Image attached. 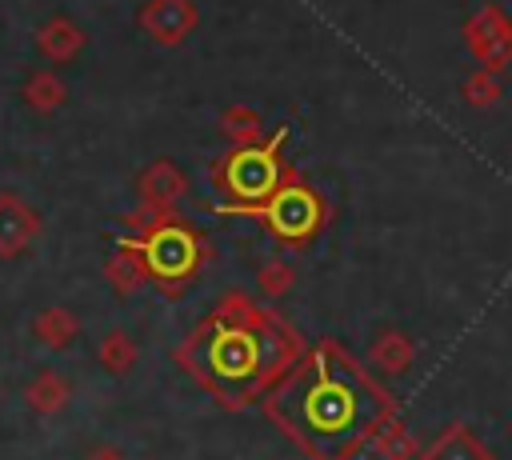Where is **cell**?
I'll return each mask as SVG.
<instances>
[{"label":"cell","instance_id":"6da1fadb","mask_svg":"<svg viewBox=\"0 0 512 460\" xmlns=\"http://www.w3.org/2000/svg\"><path fill=\"white\" fill-rule=\"evenodd\" d=\"M260 408L304 460H356L400 416L396 396L332 336L308 344Z\"/></svg>","mask_w":512,"mask_h":460},{"label":"cell","instance_id":"7a4b0ae2","mask_svg":"<svg viewBox=\"0 0 512 460\" xmlns=\"http://www.w3.org/2000/svg\"><path fill=\"white\" fill-rule=\"evenodd\" d=\"M308 352V340L248 292H224L176 344L172 364L224 412L260 404L272 384Z\"/></svg>","mask_w":512,"mask_h":460},{"label":"cell","instance_id":"3957f363","mask_svg":"<svg viewBox=\"0 0 512 460\" xmlns=\"http://www.w3.org/2000/svg\"><path fill=\"white\" fill-rule=\"evenodd\" d=\"M120 220L128 228L124 236L144 256L148 284H156V292L168 300L184 296L212 260V244L204 240V232L192 220H184L176 208H136L124 212Z\"/></svg>","mask_w":512,"mask_h":460},{"label":"cell","instance_id":"277c9868","mask_svg":"<svg viewBox=\"0 0 512 460\" xmlns=\"http://www.w3.org/2000/svg\"><path fill=\"white\" fill-rule=\"evenodd\" d=\"M284 144H288V128H276L272 136H264L256 144H232L224 156H216L208 164V180L224 196V204L216 212L248 216L256 204H264L292 168L284 156Z\"/></svg>","mask_w":512,"mask_h":460},{"label":"cell","instance_id":"5b68a950","mask_svg":"<svg viewBox=\"0 0 512 460\" xmlns=\"http://www.w3.org/2000/svg\"><path fill=\"white\" fill-rule=\"evenodd\" d=\"M248 216L260 220V228L284 248H308L328 224V200L296 168H288L280 188L264 204H256Z\"/></svg>","mask_w":512,"mask_h":460},{"label":"cell","instance_id":"8992f818","mask_svg":"<svg viewBox=\"0 0 512 460\" xmlns=\"http://www.w3.org/2000/svg\"><path fill=\"white\" fill-rule=\"evenodd\" d=\"M464 44L480 60V68H488V72L508 68L512 64V16L496 0L480 4L464 20Z\"/></svg>","mask_w":512,"mask_h":460},{"label":"cell","instance_id":"52a82bcc","mask_svg":"<svg viewBox=\"0 0 512 460\" xmlns=\"http://www.w3.org/2000/svg\"><path fill=\"white\" fill-rule=\"evenodd\" d=\"M136 24L156 48H180L196 32L200 12L192 0H144L136 12Z\"/></svg>","mask_w":512,"mask_h":460},{"label":"cell","instance_id":"ba28073f","mask_svg":"<svg viewBox=\"0 0 512 460\" xmlns=\"http://www.w3.org/2000/svg\"><path fill=\"white\" fill-rule=\"evenodd\" d=\"M40 212L20 200L16 192H0V260H12V256H24L36 240H40Z\"/></svg>","mask_w":512,"mask_h":460},{"label":"cell","instance_id":"9c48e42d","mask_svg":"<svg viewBox=\"0 0 512 460\" xmlns=\"http://www.w3.org/2000/svg\"><path fill=\"white\" fill-rule=\"evenodd\" d=\"M184 192H188V172L176 160H168V156L152 160L136 176V200H140V208H176V200Z\"/></svg>","mask_w":512,"mask_h":460},{"label":"cell","instance_id":"30bf717a","mask_svg":"<svg viewBox=\"0 0 512 460\" xmlns=\"http://www.w3.org/2000/svg\"><path fill=\"white\" fill-rule=\"evenodd\" d=\"M420 460H496V452L472 424L452 420L420 448Z\"/></svg>","mask_w":512,"mask_h":460},{"label":"cell","instance_id":"8fae6325","mask_svg":"<svg viewBox=\"0 0 512 460\" xmlns=\"http://www.w3.org/2000/svg\"><path fill=\"white\" fill-rule=\"evenodd\" d=\"M84 44H88L84 28H80L72 16H64V12L48 16V20L36 28V52H40L48 64H72Z\"/></svg>","mask_w":512,"mask_h":460},{"label":"cell","instance_id":"7c38bea8","mask_svg":"<svg viewBox=\"0 0 512 460\" xmlns=\"http://www.w3.org/2000/svg\"><path fill=\"white\" fill-rule=\"evenodd\" d=\"M104 280H108V288H112L120 300H128L136 288H144V284H148L144 256H140V248H136L128 236H116V244H112L108 260H104Z\"/></svg>","mask_w":512,"mask_h":460},{"label":"cell","instance_id":"4fadbf2b","mask_svg":"<svg viewBox=\"0 0 512 460\" xmlns=\"http://www.w3.org/2000/svg\"><path fill=\"white\" fill-rule=\"evenodd\" d=\"M72 400V380L60 368H40L28 384H24V404L32 416H60Z\"/></svg>","mask_w":512,"mask_h":460},{"label":"cell","instance_id":"5bb4252c","mask_svg":"<svg viewBox=\"0 0 512 460\" xmlns=\"http://www.w3.org/2000/svg\"><path fill=\"white\" fill-rule=\"evenodd\" d=\"M80 336V316L64 304H48L32 316V340L48 352H68Z\"/></svg>","mask_w":512,"mask_h":460},{"label":"cell","instance_id":"9a60e30c","mask_svg":"<svg viewBox=\"0 0 512 460\" xmlns=\"http://www.w3.org/2000/svg\"><path fill=\"white\" fill-rule=\"evenodd\" d=\"M368 360L384 376H404L416 364V340L408 332H400V328H380L372 348H368Z\"/></svg>","mask_w":512,"mask_h":460},{"label":"cell","instance_id":"2e32d148","mask_svg":"<svg viewBox=\"0 0 512 460\" xmlns=\"http://www.w3.org/2000/svg\"><path fill=\"white\" fill-rule=\"evenodd\" d=\"M20 100H24L32 112L48 116V112H56V108L68 104V84H64L56 72H48V68H32V72L24 76V84H20Z\"/></svg>","mask_w":512,"mask_h":460},{"label":"cell","instance_id":"e0dca14e","mask_svg":"<svg viewBox=\"0 0 512 460\" xmlns=\"http://www.w3.org/2000/svg\"><path fill=\"white\" fill-rule=\"evenodd\" d=\"M136 360H140V344L124 332V328H112V332H104L100 336V348H96V364L112 376V380H120V376H128L132 368H136Z\"/></svg>","mask_w":512,"mask_h":460},{"label":"cell","instance_id":"ac0fdd59","mask_svg":"<svg viewBox=\"0 0 512 460\" xmlns=\"http://www.w3.org/2000/svg\"><path fill=\"white\" fill-rule=\"evenodd\" d=\"M420 440L412 436V428H408V420L404 416H392L388 424H384V432L376 436V444H372V452L380 456V460H420Z\"/></svg>","mask_w":512,"mask_h":460},{"label":"cell","instance_id":"d6986e66","mask_svg":"<svg viewBox=\"0 0 512 460\" xmlns=\"http://www.w3.org/2000/svg\"><path fill=\"white\" fill-rule=\"evenodd\" d=\"M220 132L232 144H256V140H264V116L248 104H228L220 112Z\"/></svg>","mask_w":512,"mask_h":460},{"label":"cell","instance_id":"ffe728a7","mask_svg":"<svg viewBox=\"0 0 512 460\" xmlns=\"http://www.w3.org/2000/svg\"><path fill=\"white\" fill-rule=\"evenodd\" d=\"M292 284H296V268H292L284 256H272V260H264V264L256 268V292H260L268 304L284 300V296L292 292Z\"/></svg>","mask_w":512,"mask_h":460},{"label":"cell","instance_id":"44dd1931","mask_svg":"<svg viewBox=\"0 0 512 460\" xmlns=\"http://www.w3.org/2000/svg\"><path fill=\"white\" fill-rule=\"evenodd\" d=\"M500 72H488V68H476L472 76H464V84H460V96H464V104H472V108H492L496 100H500Z\"/></svg>","mask_w":512,"mask_h":460},{"label":"cell","instance_id":"7402d4cb","mask_svg":"<svg viewBox=\"0 0 512 460\" xmlns=\"http://www.w3.org/2000/svg\"><path fill=\"white\" fill-rule=\"evenodd\" d=\"M84 460H128L116 444H92L88 452H84Z\"/></svg>","mask_w":512,"mask_h":460}]
</instances>
